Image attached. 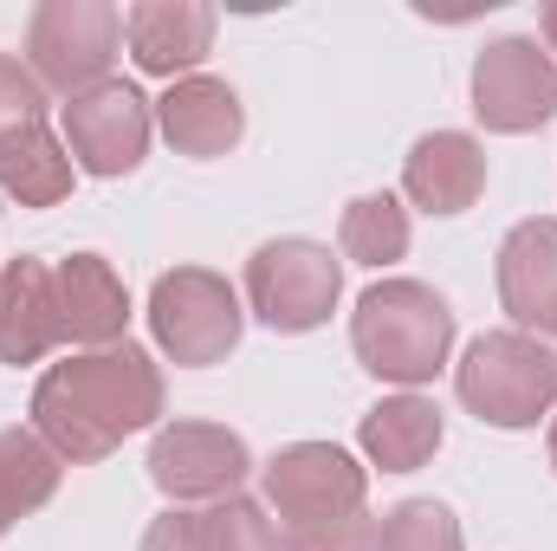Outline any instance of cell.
<instances>
[{"label": "cell", "mask_w": 557, "mask_h": 551, "mask_svg": "<svg viewBox=\"0 0 557 551\" xmlns=\"http://www.w3.org/2000/svg\"><path fill=\"white\" fill-rule=\"evenodd\" d=\"M260 487H267V513H278V526H318V519L363 513L370 474L337 441H292L260 467Z\"/></svg>", "instance_id": "9c48e42d"}, {"label": "cell", "mask_w": 557, "mask_h": 551, "mask_svg": "<svg viewBox=\"0 0 557 551\" xmlns=\"http://www.w3.org/2000/svg\"><path fill=\"white\" fill-rule=\"evenodd\" d=\"M441 434H447L441 409H434L428 396H416V390L383 396L376 409L363 415V428H357L363 454H370L383 474H416V467H428L434 448H441Z\"/></svg>", "instance_id": "ac0fdd59"}, {"label": "cell", "mask_w": 557, "mask_h": 551, "mask_svg": "<svg viewBox=\"0 0 557 551\" xmlns=\"http://www.w3.org/2000/svg\"><path fill=\"white\" fill-rule=\"evenodd\" d=\"M59 338V305H52V267L20 254L0 267V364H39Z\"/></svg>", "instance_id": "e0dca14e"}, {"label": "cell", "mask_w": 557, "mask_h": 551, "mask_svg": "<svg viewBox=\"0 0 557 551\" xmlns=\"http://www.w3.org/2000/svg\"><path fill=\"white\" fill-rule=\"evenodd\" d=\"M72 149L65 137H52V124H26L20 137L0 143V195L20 208H59L72 195Z\"/></svg>", "instance_id": "d6986e66"}, {"label": "cell", "mask_w": 557, "mask_h": 551, "mask_svg": "<svg viewBox=\"0 0 557 551\" xmlns=\"http://www.w3.org/2000/svg\"><path fill=\"white\" fill-rule=\"evenodd\" d=\"M552 467H557V421H552Z\"/></svg>", "instance_id": "484cf974"}, {"label": "cell", "mask_w": 557, "mask_h": 551, "mask_svg": "<svg viewBox=\"0 0 557 551\" xmlns=\"http://www.w3.org/2000/svg\"><path fill=\"white\" fill-rule=\"evenodd\" d=\"M240 292H247V311H253L267 331L298 338V331L331 325V311H337V298H344V260H337L324 241L285 234V241L253 247Z\"/></svg>", "instance_id": "8992f818"}, {"label": "cell", "mask_w": 557, "mask_h": 551, "mask_svg": "<svg viewBox=\"0 0 557 551\" xmlns=\"http://www.w3.org/2000/svg\"><path fill=\"white\" fill-rule=\"evenodd\" d=\"M253 474V454L234 428L221 421H162L149 434V480L182 506V500H234Z\"/></svg>", "instance_id": "30bf717a"}, {"label": "cell", "mask_w": 557, "mask_h": 551, "mask_svg": "<svg viewBox=\"0 0 557 551\" xmlns=\"http://www.w3.org/2000/svg\"><path fill=\"white\" fill-rule=\"evenodd\" d=\"M403 195L421 215L454 221L486 195V149L467 131H428L416 137V149L403 156Z\"/></svg>", "instance_id": "9a60e30c"}, {"label": "cell", "mask_w": 557, "mask_h": 551, "mask_svg": "<svg viewBox=\"0 0 557 551\" xmlns=\"http://www.w3.org/2000/svg\"><path fill=\"white\" fill-rule=\"evenodd\" d=\"M26 124H46V85L13 52H0V143L20 137Z\"/></svg>", "instance_id": "603a6c76"}, {"label": "cell", "mask_w": 557, "mask_h": 551, "mask_svg": "<svg viewBox=\"0 0 557 551\" xmlns=\"http://www.w3.org/2000/svg\"><path fill=\"white\" fill-rule=\"evenodd\" d=\"M376 551H467L454 506L441 500H403L376 519Z\"/></svg>", "instance_id": "7402d4cb"}, {"label": "cell", "mask_w": 557, "mask_h": 551, "mask_svg": "<svg viewBox=\"0 0 557 551\" xmlns=\"http://www.w3.org/2000/svg\"><path fill=\"white\" fill-rule=\"evenodd\" d=\"M350 351L376 383L421 390L454 357V311L421 279H376L350 311Z\"/></svg>", "instance_id": "7a4b0ae2"}, {"label": "cell", "mask_w": 557, "mask_h": 551, "mask_svg": "<svg viewBox=\"0 0 557 551\" xmlns=\"http://www.w3.org/2000/svg\"><path fill=\"white\" fill-rule=\"evenodd\" d=\"M499 305L512 331L552 338L557 331V221L532 215L499 241Z\"/></svg>", "instance_id": "5bb4252c"}, {"label": "cell", "mask_w": 557, "mask_h": 551, "mask_svg": "<svg viewBox=\"0 0 557 551\" xmlns=\"http://www.w3.org/2000/svg\"><path fill=\"white\" fill-rule=\"evenodd\" d=\"M117 52H124V13L111 0H39L26 13V72L59 98L98 91Z\"/></svg>", "instance_id": "277c9868"}, {"label": "cell", "mask_w": 557, "mask_h": 551, "mask_svg": "<svg viewBox=\"0 0 557 551\" xmlns=\"http://www.w3.org/2000/svg\"><path fill=\"white\" fill-rule=\"evenodd\" d=\"M539 33H545V52H557V0L539 7Z\"/></svg>", "instance_id": "d4e9b609"}, {"label": "cell", "mask_w": 557, "mask_h": 551, "mask_svg": "<svg viewBox=\"0 0 557 551\" xmlns=\"http://www.w3.org/2000/svg\"><path fill=\"white\" fill-rule=\"evenodd\" d=\"M247 331V305L240 292L208 267H175L149 285V338L169 364L182 370H208L221 364Z\"/></svg>", "instance_id": "5b68a950"}, {"label": "cell", "mask_w": 557, "mask_h": 551, "mask_svg": "<svg viewBox=\"0 0 557 551\" xmlns=\"http://www.w3.org/2000/svg\"><path fill=\"white\" fill-rule=\"evenodd\" d=\"M143 551H278V532L260 500L234 493V500H214L201 513L169 506L162 519H149Z\"/></svg>", "instance_id": "2e32d148"}, {"label": "cell", "mask_w": 557, "mask_h": 551, "mask_svg": "<svg viewBox=\"0 0 557 551\" xmlns=\"http://www.w3.org/2000/svg\"><path fill=\"white\" fill-rule=\"evenodd\" d=\"M65 480V461L33 434V428H0V539L33 519Z\"/></svg>", "instance_id": "ffe728a7"}, {"label": "cell", "mask_w": 557, "mask_h": 551, "mask_svg": "<svg viewBox=\"0 0 557 551\" xmlns=\"http://www.w3.org/2000/svg\"><path fill=\"white\" fill-rule=\"evenodd\" d=\"M337 247H344L350 267H370V273L396 267V260L409 254V208H403L396 195H357V201L344 208Z\"/></svg>", "instance_id": "44dd1931"}, {"label": "cell", "mask_w": 557, "mask_h": 551, "mask_svg": "<svg viewBox=\"0 0 557 551\" xmlns=\"http://www.w3.org/2000/svg\"><path fill=\"white\" fill-rule=\"evenodd\" d=\"M52 305H59V338L78 351H111L131 331V292L104 254H72L52 267Z\"/></svg>", "instance_id": "7c38bea8"}, {"label": "cell", "mask_w": 557, "mask_h": 551, "mask_svg": "<svg viewBox=\"0 0 557 551\" xmlns=\"http://www.w3.org/2000/svg\"><path fill=\"white\" fill-rule=\"evenodd\" d=\"M59 137H65L72 162H78L85 175L117 182V175L143 169V156H149V137H156V105L143 98L137 85L104 78L98 91H85V98H65V105H59Z\"/></svg>", "instance_id": "52a82bcc"}, {"label": "cell", "mask_w": 557, "mask_h": 551, "mask_svg": "<svg viewBox=\"0 0 557 551\" xmlns=\"http://www.w3.org/2000/svg\"><path fill=\"white\" fill-rule=\"evenodd\" d=\"M156 131L169 137L175 156L214 162V156H227L234 143L247 137V105H240V91H234L227 78L195 72V78H175V85L156 98Z\"/></svg>", "instance_id": "4fadbf2b"}, {"label": "cell", "mask_w": 557, "mask_h": 551, "mask_svg": "<svg viewBox=\"0 0 557 551\" xmlns=\"http://www.w3.org/2000/svg\"><path fill=\"white\" fill-rule=\"evenodd\" d=\"M454 396L486 428H539L557 409V351L525 331H480L454 364Z\"/></svg>", "instance_id": "3957f363"}, {"label": "cell", "mask_w": 557, "mask_h": 551, "mask_svg": "<svg viewBox=\"0 0 557 551\" xmlns=\"http://www.w3.org/2000/svg\"><path fill=\"white\" fill-rule=\"evenodd\" d=\"M156 415H162V370L131 338L111 351H78L33 383V434L72 467L117 454L131 434L156 428Z\"/></svg>", "instance_id": "6da1fadb"}, {"label": "cell", "mask_w": 557, "mask_h": 551, "mask_svg": "<svg viewBox=\"0 0 557 551\" xmlns=\"http://www.w3.org/2000/svg\"><path fill=\"white\" fill-rule=\"evenodd\" d=\"M278 551H376V519L344 513V519H318V526H285Z\"/></svg>", "instance_id": "cb8c5ba5"}, {"label": "cell", "mask_w": 557, "mask_h": 551, "mask_svg": "<svg viewBox=\"0 0 557 551\" xmlns=\"http://www.w3.org/2000/svg\"><path fill=\"white\" fill-rule=\"evenodd\" d=\"M214 26L221 13L208 0H137L124 13V46L149 78H195L201 59L214 52Z\"/></svg>", "instance_id": "8fae6325"}, {"label": "cell", "mask_w": 557, "mask_h": 551, "mask_svg": "<svg viewBox=\"0 0 557 551\" xmlns=\"http://www.w3.org/2000/svg\"><path fill=\"white\" fill-rule=\"evenodd\" d=\"M473 118L499 137L545 131L557 118V59L525 33L486 39V52L473 59Z\"/></svg>", "instance_id": "ba28073f"}]
</instances>
